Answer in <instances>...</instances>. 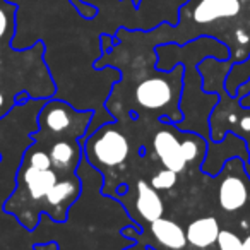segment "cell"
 Segmentation results:
<instances>
[{"instance_id": "4fadbf2b", "label": "cell", "mask_w": 250, "mask_h": 250, "mask_svg": "<svg viewBox=\"0 0 250 250\" xmlns=\"http://www.w3.org/2000/svg\"><path fill=\"white\" fill-rule=\"evenodd\" d=\"M177 180H178V173L168 170V168H163V170H160L156 175H153L149 185L158 192H167V190H171V188L177 185Z\"/></svg>"}, {"instance_id": "ba28073f", "label": "cell", "mask_w": 250, "mask_h": 250, "mask_svg": "<svg viewBox=\"0 0 250 250\" xmlns=\"http://www.w3.org/2000/svg\"><path fill=\"white\" fill-rule=\"evenodd\" d=\"M240 9H242L240 0H199V4L192 12V18L199 24H208L218 19L235 18L240 14Z\"/></svg>"}, {"instance_id": "cb8c5ba5", "label": "cell", "mask_w": 250, "mask_h": 250, "mask_svg": "<svg viewBox=\"0 0 250 250\" xmlns=\"http://www.w3.org/2000/svg\"><path fill=\"white\" fill-rule=\"evenodd\" d=\"M149 250H153V249H149Z\"/></svg>"}, {"instance_id": "603a6c76", "label": "cell", "mask_w": 250, "mask_h": 250, "mask_svg": "<svg viewBox=\"0 0 250 250\" xmlns=\"http://www.w3.org/2000/svg\"><path fill=\"white\" fill-rule=\"evenodd\" d=\"M0 55H2V45H0Z\"/></svg>"}, {"instance_id": "5b68a950", "label": "cell", "mask_w": 250, "mask_h": 250, "mask_svg": "<svg viewBox=\"0 0 250 250\" xmlns=\"http://www.w3.org/2000/svg\"><path fill=\"white\" fill-rule=\"evenodd\" d=\"M81 194V184L79 180H59L55 185L52 187V190L46 194L45 197V208L43 212L50 214L53 219L57 221H65L67 218V211L69 208L77 201Z\"/></svg>"}, {"instance_id": "30bf717a", "label": "cell", "mask_w": 250, "mask_h": 250, "mask_svg": "<svg viewBox=\"0 0 250 250\" xmlns=\"http://www.w3.org/2000/svg\"><path fill=\"white\" fill-rule=\"evenodd\" d=\"M137 212L146 223H153L156 219L163 218L165 212V202L158 190H154L147 182L139 180L137 182V202H136Z\"/></svg>"}, {"instance_id": "7c38bea8", "label": "cell", "mask_w": 250, "mask_h": 250, "mask_svg": "<svg viewBox=\"0 0 250 250\" xmlns=\"http://www.w3.org/2000/svg\"><path fill=\"white\" fill-rule=\"evenodd\" d=\"M151 233H153L154 240L161 243L163 247L170 250H182L187 245V233L178 223L171 221L167 218H160L156 221L149 223Z\"/></svg>"}, {"instance_id": "d6986e66", "label": "cell", "mask_w": 250, "mask_h": 250, "mask_svg": "<svg viewBox=\"0 0 250 250\" xmlns=\"http://www.w3.org/2000/svg\"><path fill=\"white\" fill-rule=\"evenodd\" d=\"M236 40H238V43L245 45V43H249V35H247L245 31H242V29H238V31H236Z\"/></svg>"}, {"instance_id": "ac0fdd59", "label": "cell", "mask_w": 250, "mask_h": 250, "mask_svg": "<svg viewBox=\"0 0 250 250\" xmlns=\"http://www.w3.org/2000/svg\"><path fill=\"white\" fill-rule=\"evenodd\" d=\"M9 110V106H7V96L4 94V91L0 89V113H5V111ZM2 117V115H0Z\"/></svg>"}, {"instance_id": "2e32d148", "label": "cell", "mask_w": 250, "mask_h": 250, "mask_svg": "<svg viewBox=\"0 0 250 250\" xmlns=\"http://www.w3.org/2000/svg\"><path fill=\"white\" fill-rule=\"evenodd\" d=\"M7 29H9V18L4 9H0V38L7 33Z\"/></svg>"}, {"instance_id": "9c48e42d", "label": "cell", "mask_w": 250, "mask_h": 250, "mask_svg": "<svg viewBox=\"0 0 250 250\" xmlns=\"http://www.w3.org/2000/svg\"><path fill=\"white\" fill-rule=\"evenodd\" d=\"M187 242L195 249H208V247L218 243V236L221 233L219 223L212 216L194 219L187 226Z\"/></svg>"}, {"instance_id": "3957f363", "label": "cell", "mask_w": 250, "mask_h": 250, "mask_svg": "<svg viewBox=\"0 0 250 250\" xmlns=\"http://www.w3.org/2000/svg\"><path fill=\"white\" fill-rule=\"evenodd\" d=\"M231 160L226 161L225 167H223L229 173L223 178L218 188V202L223 211L226 212L240 211L249 201V187H247V180L242 177L243 171H245L243 160L235 158V170H231Z\"/></svg>"}, {"instance_id": "277c9868", "label": "cell", "mask_w": 250, "mask_h": 250, "mask_svg": "<svg viewBox=\"0 0 250 250\" xmlns=\"http://www.w3.org/2000/svg\"><path fill=\"white\" fill-rule=\"evenodd\" d=\"M175 87L167 77H147L136 89V101L146 110H165L175 103Z\"/></svg>"}, {"instance_id": "5bb4252c", "label": "cell", "mask_w": 250, "mask_h": 250, "mask_svg": "<svg viewBox=\"0 0 250 250\" xmlns=\"http://www.w3.org/2000/svg\"><path fill=\"white\" fill-rule=\"evenodd\" d=\"M24 163H28L29 167L38 168V170H48L52 168V161H50L48 153L36 147H28L24 153Z\"/></svg>"}, {"instance_id": "8992f818", "label": "cell", "mask_w": 250, "mask_h": 250, "mask_svg": "<svg viewBox=\"0 0 250 250\" xmlns=\"http://www.w3.org/2000/svg\"><path fill=\"white\" fill-rule=\"evenodd\" d=\"M153 147L165 168L175 171V173H182L185 170L187 161H185L184 151H182V141L178 139L173 130H170V127L158 130L154 134Z\"/></svg>"}, {"instance_id": "44dd1931", "label": "cell", "mask_w": 250, "mask_h": 250, "mask_svg": "<svg viewBox=\"0 0 250 250\" xmlns=\"http://www.w3.org/2000/svg\"><path fill=\"white\" fill-rule=\"evenodd\" d=\"M124 250H149V247H146V245H143V243H134L132 247H127V249H124Z\"/></svg>"}, {"instance_id": "9a60e30c", "label": "cell", "mask_w": 250, "mask_h": 250, "mask_svg": "<svg viewBox=\"0 0 250 250\" xmlns=\"http://www.w3.org/2000/svg\"><path fill=\"white\" fill-rule=\"evenodd\" d=\"M218 245L219 250H242V242L235 233L228 231V229H221L218 236Z\"/></svg>"}, {"instance_id": "7402d4cb", "label": "cell", "mask_w": 250, "mask_h": 250, "mask_svg": "<svg viewBox=\"0 0 250 250\" xmlns=\"http://www.w3.org/2000/svg\"><path fill=\"white\" fill-rule=\"evenodd\" d=\"M242 250H250V235H247V238L242 242Z\"/></svg>"}, {"instance_id": "6da1fadb", "label": "cell", "mask_w": 250, "mask_h": 250, "mask_svg": "<svg viewBox=\"0 0 250 250\" xmlns=\"http://www.w3.org/2000/svg\"><path fill=\"white\" fill-rule=\"evenodd\" d=\"M79 143L86 151L87 160L96 167L98 165L106 168L120 167L130 153L129 139L111 124L103 125L87 137H79Z\"/></svg>"}, {"instance_id": "52a82bcc", "label": "cell", "mask_w": 250, "mask_h": 250, "mask_svg": "<svg viewBox=\"0 0 250 250\" xmlns=\"http://www.w3.org/2000/svg\"><path fill=\"white\" fill-rule=\"evenodd\" d=\"M19 187H24L33 202L45 201L46 194L52 190L53 185L59 182V173L53 168L48 170H38L24 163L21 171H18Z\"/></svg>"}, {"instance_id": "7a4b0ae2", "label": "cell", "mask_w": 250, "mask_h": 250, "mask_svg": "<svg viewBox=\"0 0 250 250\" xmlns=\"http://www.w3.org/2000/svg\"><path fill=\"white\" fill-rule=\"evenodd\" d=\"M93 113L83 111L77 113L69 104L62 101H45L43 108L38 111V124L40 130H46L55 136H72L83 137L86 136V129L89 127Z\"/></svg>"}, {"instance_id": "8fae6325", "label": "cell", "mask_w": 250, "mask_h": 250, "mask_svg": "<svg viewBox=\"0 0 250 250\" xmlns=\"http://www.w3.org/2000/svg\"><path fill=\"white\" fill-rule=\"evenodd\" d=\"M83 154V146L79 139H60L50 147V161L55 171H70L77 165Z\"/></svg>"}, {"instance_id": "ffe728a7", "label": "cell", "mask_w": 250, "mask_h": 250, "mask_svg": "<svg viewBox=\"0 0 250 250\" xmlns=\"http://www.w3.org/2000/svg\"><path fill=\"white\" fill-rule=\"evenodd\" d=\"M35 250H57L55 243H46V245H36Z\"/></svg>"}, {"instance_id": "e0dca14e", "label": "cell", "mask_w": 250, "mask_h": 250, "mask_svg": "<svg viewBox=\"0 0 250 250\" xmlns=\"http://www.w3.org/2000/svg\"><path fill=\"white\" fill-rule=\"evenodd\" d=\"M238 127L243 132H250V115H243L242 118H238Z\"/></svg>"}]
</instances>
